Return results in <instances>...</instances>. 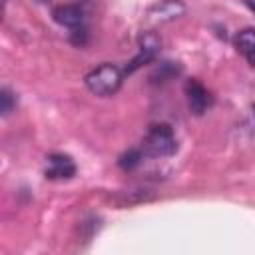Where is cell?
<instances>
[{
	"instance_id": "3",
	"label": "cell",
	"mask_w": 255,
	"mask_h": 255,
	"mask_svg": "<svg viewBox=\"0 0 255 255\" xmlns=\"http://www.w3.org/2000/svg\"><path fill=\"white\" fill-rule=\"evenodd\" d=\"M185 14V4L181 0H159L145 10V20L151 24H165Z\"/></svg>"
},
{
	"instance_id": "11",
	"label": "cell",
	"mask_w": 255,
	"mask_h": 255,
	"mask_svg": "<svg viewBox=\"0 0 255 255\" xmlns=\"http://www.w3.org/2000/svg\"><path fill=\"white\" fill-rule=\"evenodd\" d=\"M72 44L74 46H86L88 42V32L84 26H78V28H72V36H70Z\"/></svg>"
},
{
	"instance_id": "12",
	"label": "cell",
	"mask_w": 255,
	"mask_h": 255,
	"mask_svg": "<svg viewBox=\"0 0 255 255\" xmlns=\"http://www.w3.org/2000/svg\"><path fill=\"white\" fill-rule=\"evenodd\" d=\"M243 4H245V6L255 14V0H243Z\"/></svg>"
},
{
	"instance_id": "13",
	"label": "cell",
	"mask_w": 255,
	"mask_h": 255,
	"mask_svg": "<svg viewBox=\"0 0 255 255\" xmlns=\"http://www.w3.org/2000/svg\"><path fill=\"white\" fill-rule=\"evenodd\" d=\"M36 2H46V0H36Z\"/></svg>"
},
{
	"instance_id": "1",
	"label": "cell",
	"mask_w": 255,
	"mask_h": 255,
	"mask_svg": "<svg viewBox=\"0 0 255 255\" xmlns=\"http://www.w3.org/2000/svg\"><path fill=\"white\" fill-rule=\"evenodd\" d=\"M124 76L126 72L116 66V64H102L98 68H94L88 76H86V88L94 94V96H100V98H108V96H114L120 88H122V82H124Z\"/></svg>"
},
{
	"instance_id": "5",
	"label": "cell",
	"mask_w": 255,
	"mask_h": 255,
	"mask_svg": "<svg viewBox=\"0 0 255 255\" xmlns=\"http://www.w3.org/2000/svg\"><path fill=\"white\" fill-rule=\"evenodd\" d=\"M185 96H187V106L195 116H201L209 106H211V94L207 88L197 82V80H187L185 84Z\"/></svg>"
},
{
	"instance_id": "7",
	"label": "cell",
	"mask_w": 255,
	"mask_h": 255,
	"mask_svg": "<svg viewBox=\"0 0 255 255\" xmlns=\"http://www.w3.org/2000/svg\"><path fill=\"white\" fill-rule=\"evenodd\" d=\"M233 44L237 52L247 60L249 66H255V28H243L235 34Z\"/></svg>"
},
{
	"instance_id": "9",
	"label": "cell",
	"mask_w": 255,
	"mask_h": 255,
	"mask_svg": "<svg viewBox=\"0 0 255 255\" xmlns=\"http://www.w3.org/2000/svg\"><path fill=\"white\" fill-rule=\"evenodd\" d=\"M141 157H143V151H141V149H128V151L120 157L118 163H120L122 169H133V167L139 165Z\"/></svg>"
},
{
	"instance_id": "10",
	"label": "cell",
	"mask_w": 255,
	"mask_h": 255,
	"mask_svg": "<svg viewBox=\"0 0 255 255\" xmlns=\"http://www.w3.org/2000/svg\"><path fill=\"white\" fill-rule=\"evenodd\" d=\"M14 108H16V96L8 88H2L0 90V112H2V116H8Z\"/></svg>"
},
{
	"instance_id": "8",
	"label": "cell",
	"mask_w": 255,
	"mask_h": 255,
	"mask_svg": "<svg viewBox=\"0 0 255 255\" xmlns=\"http://www.w3.org/2000/svg\"><path fill=\"white\" fill-rule=\"evenodd\" d=\"M137 42H139V50H143L147 54H153V56H157V52L161 48V40L155 32H141Z\"/></svg>"
},
{
	"instance_id": "2",
	"label": "cell",
	"mask_w": 255,
	"mask_h": 255,
	"mask_svg": "<svg viewBox=\"0 0 255 255\" xmlns=\"http://www.w3.org/2000/svg\"><path fill=\"white\" fill-rule=\"evenodd\" d=\"M175 149H177V139L173 129L167 124L151 126L141 141L143 155H151V157H167V155H173Z\"/></svg>"
},
{
	"instance_id": "4",
	"label": "cell",
	"mask_w": 255,
	"mask_h": 255,
	"mask_svg": "<svg viewBox=\"0 0 255 255\" xmlns=\"http://www.w3.org/2000/svg\"><path fill=\"white\" fill-rule=\"evenodd\" d=\"M44 175L48 179H70L76 175V163L70 155L64 153H50L48 163L44 169Z\"/></svg>"
},
{
	"instance_id": "6",
	"label": "cell",
	"mask_w": 255,
	"mask_h": 255,
	"mask_svg": "<svg viewBox=\"0 0 255 255\" xmlns=\"http://www.w3.org/2000/svg\"><path fill=\"white\" fill-rule=\"evenodd\" d=\"M54 20L60 24V26H66V28H78L84 24V10L78 6V4H62L58 8H54L52 12Z\"/></svg>"
},
{
	"instance_id": "14",
	"label": "cell",
	"mask_w": 255,
	"mask_h": 255,
	"mask_svg": "<svg viewBox=\"0 0 255 255\" xmlns=\"http://www.w3.org/2000/svg\"><path fill=\"white\" fill-rule=\"evenodd\" d=\"M253 114H255V108H253Z\"/></svg>"
}]
</instances>
